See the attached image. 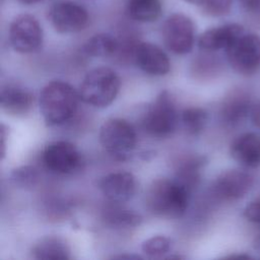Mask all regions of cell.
Segmentation results:
<instances>
[{
  "instance_id": "30bf717a",
  "label": "cell",
  "mask_w": 260,
  "mask_h": 260,
  "mask_svg": "<svg viewBox=\"0 0 260 260\" xmlns=\"http://www.w3.org/2000/svg\"><path fill=\"white\" fill-rule=\"evenodd\" d=\"M44 166L52 173L71 175L82 165V157L76 146L65 140L50 143L42 153Z\"/></svg>"
},
{
  "instance_id": "9c48e42d",
  "label": "cell",
  "mask_w": 260,
  "mask_h": 260,
  "mask_svg": "<svg viewBox=\"0 0 260 260\" xmlns=\"http://www.w3.org/2000/svg\"><path fill=\"white\" fill-rule=\"evenodd\" d=\"M48 17L53 27L61 34H74L84 29L89 17L86 9L70 0L55 1L49 11Z\"/></svg>"
},
{
  "instance_id": "7a4b0ae2",
  "label": "cell",
  "mask_w": 260,
  "mask_h": 260,
  "mask_svg": "<svg viewBox=\"0 0 260 260\" xmlns=\"http://www.w3.org/2000/svg\"><path fill=\"white\" fill-rule=\"evenodd\" d=\"M79 93L69 83L54 80L46 84L40 93V111L48 126L61 125L76 114Z\"/></svg>"
},
{
  "instance_id": "484cf974",
  "label": "cell",
  "mask_w": 260,
  "mask_h": 260,
  "mask_svg": "<svg viewBox=\"0 0 260 260\" xmlns=\"http://www.w3.org/2000/svg\"><path fill=\"white\" fill-rule=\"evenodd\" d=\"M233 0H203L200 5L202 11L213 17L226 15L232 8Z\"/></svg>"
},
{
  "instance_id": "ffe728a7",
  "label": "cell",
  "mask_w": 260,
  "mask_h": 260,
  "mask_svg": "<svg viewBox=\"0 0 260 260\" xmlns=\"http://www.w3.org/2000/svg\"><path fill=\"white\" fill-rule=\"evenodd\" d=\"M118 50L119 39L107 32L92 36L82 47V51L92 57H109L117 54Z\"/></svg>"
},
{
  "instance_id": "83f0119b",
  "label": "cell",
  "mask_w": 260,
  "mask_h": 260,
  "mask_svg": "<svg viewBox=\"0 0 260 260\" xmlns=\"http://www.w3.org/2000/svg\"><path fill=\"white\" fill-rule=\"evenodd\" d=\"M250 118L253 125L260 130V102H257L252 105Z\"/></svg>"
},
{
  "instance_id": "2e32d148",
  "label": "cell",
  "mask_w": 260,
  "mask_h": 260,
  "mask_svg": "<svg viewBox=\"0 0 260 260\" xmlns=\"http://www.w3.org/2000/svg\"><path fill=\"white\" fill-rule=\"evenodd\" d=\"M252 105L247 92L240 89L233 90L221 103L219 109L220 119L230 127L237 126L250 116Z\"/></svg>"
},
{
  "instance_id": "7402d4cb",
  "label": "cell",
  "mask_w": 260,
  "mask_h": 260,
  "mask_svg": "<svg viewBox=\"0 0 260 260\" xmlns=\"http://www.w3.org/2000/svg\"><path fill=\"white\" fill-rule=\"evenodd\" d=\"M103 219L106 225L116 230H128L138 226L142 221V216L129 209L112 207L104 212Z\"/></svg>"
},
{
  "instance_id": "5bb4252c",
  "label": "cell",
  "mask_w": 260,
  "mask_h": 260,
  "mask_svg": "<svg viewBox=\"0 0 260 260\" xmlns=\"http://www.w3.org/2000/svg\"><path fill=\"white\" fill-rule=\"evenodd\" d=\"M0 105L9 115L16 117L24 116L32 108L34 94L22 85L7 83L1 88Z\"/></svg>"
},
{
  "instance_id": "3957f363",
  "label": "cell",
  "mask_w": 260,
  "mask_h": 260,
  "mask_svg": "<svg viewBox=\"0 0 260 260\" xmlns=\"http://www.w3.org/2000/svg\"><path fill=\"white\" fill-rule=\"evenodd\" d=\"M121 81L117 73L109 67H98L84 76L79 85L80 100L95 108H105L116 99Z\"/></svg>"
},
{
  "instance_id": "d4e9b609",
  "label": "cell",
  "mask_w": 260,
  "mask_h": 260,
  "mask_svg": "<svg viewBox=\"0 0 260 260\" xmlns=\"http://www.w3.org/2000/svg\"><path fill=\"white\" fill-rule=\"evenodd\" d=\"M143 253L150 258H165L172 250V240L165 236H154L142 243Z\"/></svg>"
},
{
  "instance_id": "d6a6232c",
  "label": "cell",
  "mask_w": 260,
  "mask_h": 260,
  "mask_svg": "<svg viewBox=\"0 0 260 260\" xmlns=\"http://www.w3.org/2000/svg\"><path fill=\"white\" fill-rule=\"evenodd\" d=\"M19 2L23 3V4H35V3H38V2H41V1H44V0H18Z\"/></svg>"
},
{
  "instance_id": "4fadbf2b",
  "label": "cell",
  "mask_w": 260,
  "mask_h": 260,
  "mask_svg": "<svg viewBox=\"0 0 260 260\" xmlns=\"http://www.w3.org/2000/svg\"><path fill=\"white\" fill-rule=\"evenodd\" d=\"M104 196L113 203H123L132 199L136 191L135 177L129 172H114L100 181Z\"/></svg>"
},
{
  "instance_id": "52a82bcc",
  "label": "cell",
  "mask_w": 260,
  "mask_h": 260,
  "mask_svg": "<svg viewBox=\"0 0 260 260\" xmlns=\"http://www.w3.org/2000/svg\"><path fill=\"white\" fill-rule=\"evenodd\" d=\"M194 39L195 26L189 16L174 13L166 19L162 25V40L171 52L179 55L191 52Z\"/></svg>"
},
{
  "instance_id": "ac0fdd59",
  "label": "cell",
  "mask_w": 260,
  "mask_h": 260,
  "mask_svg": "<svg viewBox=\"0 0 260 260\" xmlns=\"http://www.w3.org/2000/svg\"><path fill=\"white\" fill-rule=\"evenodd\" d=\"M31 255L39 260H63L71 258L68 244L63 239L52 236L41 239L32 247Z\"/></svg>"
},
{
  "instance_id": "836d02e7",
  "label": "cell",
  "mask_w": 260,
  "mask_h": 260,
  "mask_svg": "<svg viewBox=\"0 0 260 260\" xmlns=\"http://www.w3.org/2000/svg\"><path fill=\"white\" fill-rule=\"evenodd\" d=\"M186 2H189V3H192V4H196V5H201L203 0H185Z\"/></svg>"
},
{
  "instance_id": "1f68e13d",
  "label": "cell",
  "mask_w": 260,
  "mask_h": 260,
  "mask_svg": "<svg viewBox=\"0 0 260 260\" xmlns=\"http://www.w3.org/2000/svg\"><path fill=\"white\" fill-rule=\"evenodd\" d=\"M113 258H119V259H123V258H127V259H138L141 258L140 256H134V255H120V256H115Z\"/></svg>"
},
{
  "instance_id": "f546056e",
  "label": "cell",
  "mask_w": 260,
  "mask_h": 260,
  "mask_svg": "<svg viewBox=\"0 0 260 260\" xmlns=\"http://www.w3.org/2000/svg\"><path fill=\"white\" fill-rule=\"evenodd\" d=\"M242 5L248 10H258L260 8V0H240Z\"/></svg>"
},
{
  "instance_id": "cb8c5ba5",
  "label": "cell",
  "mask_w": 260,
  "mask_h": 260,
  "mask_svg": "<svg viewBox=\"0 0 260 260\" xmlns=\"http://www.w3.org/2000/svg\"><path fill=\"white\" fill-rule=\"evenodd\" d=\"M9 179L13 186L21 189H29L35 187L39 182V173L31 166H21L11 172Z\"/></svg>"
},
{
  "instance_id": "603a6c76",
  "label": "cell",
  "mask_w": 260,
  "mask_h": 260,
  "mask_svg": "<svg viewBox=\"0 0 260 260\" xmlns=\"http://www.w3.org/2000/svg\"><path fill=\"white\" fill-rule=\"evenodd\" d=\"M182 122L189 134L198 135L206 125L207 113L199 107L187 108L182 112Z\"/></svg>"
},
{
  "instance_id": "7c38bea8",
  "label": "cell",
  "mask_w": 260,
  "mask_h": 260,
  "mask_svg": "<svg viewBox=\"0 0 260 260\" xmlns=\"http://www.w3.org/2000/svg\"><path fill=\"white\" fill-rule=\"evenodd\" d=\"M136 65L145 73L155 76L166 75L171 70V62L168 55L156 45L141 42L138 43L133 54Z\"/></svg>"
},
{
  "instance_id": "f1b7e54d",
  "label": "cell",
  "mask_w": 260,
  "mask_h": 260,
  "mask_svg": "<svg viewBox=\"0 0 260 260\" xmlns=\"http://www.w3.org/2000/svg\"><path fill=\"white\" fill-rule=\"evenodd\" d=\"M0 137H1V157L3 158L5 155V147H6V137L8 135V131H7V127L4 124H1V128H0Z\"/></svg>"
},
{
  "instance_id": "4316f807",
  "label": "cell",
  "mask_w": 260,
  "mask_h": 260,
  "mask_svg": "<svg viewBox=\"0 0 260 260\" xmlns=\"http://www.w3.org/2000/svg\"><path fill=\"white\" fill-rule=\"evenodd\" d=\"M244 215L249 221L260 224V197L251 201L246 206Z\"/></svg>"
},
{
  "instance_id": "d6986e66",
  "label": "cell",
  "mask_w": 260,
  "mask_h": 260,
  "mask_svg": "<svg viewBox=\"0 0 260 260\" xmlns=\"http://www.w3.org/2000/svg\"><path fill=\"white\" fill-rule=\"evenodd\" d=\"M206 164L205 156L191 155L181 159L176 169V180L191 192L197 187L201 178V169Z\"/></svg>"
},
{
  "instance_id": "277c9868",
  "label": "cell",
  "mask_w": 260,
  "mask_h": 260,
  "mask_svg": "<svg viewBox=\"0 0 260 260\" xmlns=\"http://www.w3.org/2000/svg\"><path fill=\"white\" fill-rule=\"evenodd\" d=\"M103 148L117 160H127L131 157L137 142L133 126L126 120L112 118L103 123L99 132Z\"/></svg>"
},
{
  "instance_id": "ba28073f",
  "label": "cell",
  "mask_w": 260,
  "mask_h": 260,
  "mask_svg": "<svg viewBox=\"0 0 260 260\" xmlns=\"http://www.w3.org/2000/svg\"><path fill=\"white\" fill-rule=\"evenodd\" d=\"M9 42L14 51L22 54L36 52L43 43V29L30 14H19L10 23Z\"/></svg>"
},
{
  "instance_id": "8992f818",
  "label": "cell",
  "mask_w": 260,
  "mask_h": 260,
  "mask_svg": "<svg viewBox=\"0 0 260 260\" xmlns=\"http://www.w3.org/2000/svg\"><path fill=\"white\" fill-rule=\"evenodd\" d=\"M232 68L242 75H252L260 69V36L244 34L226 50Z\"/></svg>"
},
{
  "instance_id": "6da1fadb",
  "label": "cell",
  "mask_w": 260,
  "mask_h": 260,
  "mask_svg": "<svg viewBox=\"0 0 260 260\" xmlns=\"http://www.w3.org/2000/svg\"><path fill=\"white\" fill-rule=\"evenodd\" d=\"M191 193L176 179H157L147 189L145 204L147 209L156 216L179 218L188 208Z\"/></svg>"
},
{
  "instance_id": "9a60e30c",
  "label": "cell",
  "mask_w": 260,
  "mask_h": 260,
  "mask_svg": "<svg viewBox=\"0 0 260 260\" xmlns=\"http://www.w3.org/2000/svg\"><path fill=\"white\" fill-rule=\"evenodd\" d=\"M244 34V27L241 24L226 23L205 30L200 36L198 45L200 49L208 52L226 50Z\"/></svg>"
},
{
  "instance_id": "4dcf8cb0",
  "label": "cell",
  "mask_w": 260,
  "mask_h": 260,
  "mask_svg": "<svg viewBox=\"0 0 260 260\" xmlns=\"http://www.w3.org/2000/svg\"><path fill=\"white\" fill-rule=\"evenodd\" d=\"M253 246H254V248H255L257 251L260 252V234L255 237L254 242H253Z\"/></svg>"
},
{
  "instance_id": "e0dca14e",
  "label": "cell",
  "mask_w": 260,
  "mask_h": 260,
  "mask_svg": "<svg viewBox=\"0 0 260 260\" xmlns=\"http://www.w3.org/2000/svg\"><path fill=\"white\" fill-rule=\"evenodd\" d=\"M232 157L245 168L260 166V135L257 133H244L238 136L231 144Z\"/></svg>"
},
{
  "instance_id": "44dd1931",
  "label": "cell",
  "mask_w": 260,
  "mask_h": 260,
  "mask_svg": "<svg viewBox=\"0 0 260 260\" xmlns=\"http://www.w3.org/2000/svg\"><path fill=\"white\" fill-rule=\"evenodd\" d=\"M127 13L139 22L155 21L161 14L160 0H128Z\"/></svg>"
},
{
  "instance_id": "5b68a950",
  "label": "cell",
  "mask_w": 260,
  "mask_h": 260,
  "mask_svg": "<svg viewBox=\"0 0 260 260\" xmlns=\"http://www.w3.org/2000/svg\"><path fill=\"white\" fill-rule=\"evenodd\" d=\"M141 124L148 135L156 138H166L175 132L178 112L174 99L168 90L158 93L147 109Z\"/></svg>"
},
{
  "instance_id": "8fae6325",
  "label": "cell",
  "mask_w": 260,
  "mask_h": 260,
  "mask_svg": "<svg viewBox=\"0 0 260 260\" xmlns=\"http://www.w3.org/2000/svg\"><path fill=\"white\" fill-rule=\"evenodd\" d=\"M253 178L246 172L229 170L221 173L213 183V194L222 201H236L243 198L251 189Z\"/></svg>"
}]
</instances>
